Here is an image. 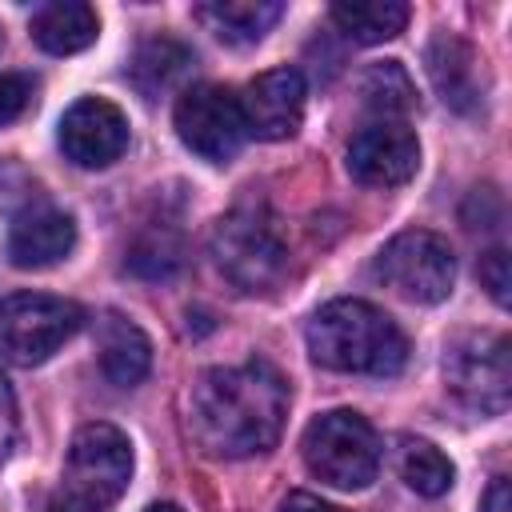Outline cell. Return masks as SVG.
Instances as JSON below:
<instances>
[{
  "instance_id": "6da1fadb",
  "label": "cell",
  "mask_w": 512,
  "mask_h": 512,
  "mask_svg": "<svg viewBox=\"0 0 512 512\" xmlns=\"http://www.w3.org/2000/svg\"><path fill=\"white\" fill-rule=\"evenodd\" d=\"M288 416V384L268 360L208 368L188 396V424L204 452L244 460L268 452Z\"/></svg>"
},
{
  "instance_id": "7a4b0ae2",
  "label": "cell",
  "mask_w": 512,
  "mask_h": 512,
  "mask_svg": "<svg viewBox=\"0 0 512 512\" xmlns=\"http://www.w3.org/2000/svg\"><path fill=\"white\" fill-rule=\"evenodd\" d=\"M308 352L320 368H332V372L396 376L408 360V340L384 308L356 296H340L312 312Z\"/></svg>"
},
{
  "instance_id": "3957f363",
  "label": "cell",
  "mask_w": 512,
  "mask_h": 512,
  "mask_svg": "<svg viewBox=\"0 0 512 512\" xmlns=\"http://www.w3.org/2000/svg\"><path fill=\"white\" fill-rule=\"evenodd\" d=\"M212 264L244 296L272 292L288 272V248L276 220L260 208H232L212 228Z\"/></svg>"
},
{
  "instance_id": "277c9868",
  "label": "cell",
  "mask_w": 512,
  "mask_h": 512,
  "mask_svg": "<svg viewBox=\"0 0 512 512\" xmlns=\"http://www.w3.org/2000/svg\"><path fill=\"white\" fill-rule=\"evenodd\" d=\"M300 448H304L308 472L320 484L340 488V492H360L380 472V436L352 408H332L316 416L304 428Z\"/></svg>"
},
{
  "instance_id": "5b68a950",
  "label": "cell",
  "mask_w": 512,
  "mask_h": 512,
  "mask_svg": "<svg viewBox=\"0 0 512 512\" xmlns=\"http://www.w3.org/2000/svg\"><path fill=\"white\" fill-rule=\"evenodd\" d=\"M84 324V308L48 292H12L0 300V356L32 368L64 348Z\"/></svg>"
},
{
  "instance_id": "8992f818",
  "label": "cell",
  "mask_w": 512,
  "mask_h": 512,
  "mask_svg": "<svg viewBox=\"0 0 512 512\" xmlns=\"http://www.w3.org/2000/svg\"><path fill=\"white\" fill-rule=\"evenodd\" d=\"M372 272L412 304H440L456 284V256L444 236L428 228H408L376 252Z\"/></svg>"
},
{
  "instance_id": "52a82bcc",
  "label": "cell",
  "mask_w": 512,
  "mask_h": 512,
  "mask_svg": "<svg viewBox=\"0 0 512 512\" xmlns=\"http://www.w3.org/2000/svg\"><path fill=\"white\" fill-rule=\"evenodd\" d=\"M132 480V444L116 424H84L76 428L64 460V496L88 504V508H108L124 496Z\"/></svg>"
},
{
  "instance_id": "ba28073f",
  "label": "cell",
  "mask_w": 512,
  "mask_h": 512,
  "mask_svg": "<svg viewBox=\"0 0 512 512\" xmlns=\"http://www.w3.org/2000/svg\"><path fill=\"white\" fill-rule=\"evenodd\" d=\"M448 392L480 416H500L512 396V356L504 332H464L444 352Z\"/></svg>"
},
{
  "instance_id": "9c48e42d",
  "label": "cell",
  "mask_w": 512,
  "mask_h": 512,
  "mask_svg": "<svg viewBox=\"0 0 512 512\" xmlns=\"http://www.w3.org/2000/svg\"><path fill=\"white\" fill-rule=\"evenodd\" d=\"M176 136L184 140V148H192L200 160L208 164H228L248 128H244V112H240V96L224 84H192L180 92L176 100Z\"/></svg>"
},
{
  "instance_id": "30bf717a",
  "label": "cell",
  "mask_w": 512,
  "mask_h": 512,
  "mask_svg": "<svg viewBox=\"0 0 512 512\" xmlns=\"http://www.w3.org/2000/svg\"><path fill=\"white\" fill-rule=\"evenodd\" d=\"M420 168V140L404 120H372L348 140V172L368 188L408 184Z\"/></svg>"
},
{
  "instance_id": "8fae6325",
  "label": "cell",
  "mask_w": 512,
  "mask_h": 512,
  "mask_svg": "<svg viewBox=\"0 0 512 512\" xmlns=\"http://www.w3.org/2000/svg\"><path fill=\"white\" fill-rule=\"evenodd\" d=\"M60 148L80 168H108L128 152V116L112 100L84 96L60 116Z\"/></svg>"
},
{
  "instance_id": "7c38bea8",
  "label": "cell",
  "mask_w": 512,
  "mask_h": 512,
  "mask_svg": "<svg viewBox=\"0 0 512 512\" xmlns=\"http://www.w3.org/2000/svg\"><path fill=\"white\" fill-rule=\"evenodd\" d=\"M240 112H244L248 136H260V140H288V136H296V128L304 120V76L296 68H288V64L260 72L244 88Z\"/></svg>"
},
{
  "instance_id": "4fadbf2b",
  "label": "cell",
  "mask_w": 512,
  "mask_h": 512,
  "mask_svg": "<svg viewBox=\"0 0 512 512\" xmlns=\"http://www.w3.org/2000/svg\"><path fill=\"white\" fill-rule=\"evenodd\" d=\"M76 248V220L56 204H24L8 228V260L16 268H52Z\"/></svg>"
},
{
  "instance_id": "5bb4252c",
  "label": "cell",
  "mask_w": 512,
  "mask_h": 512,
  "mask_svg": "<svg viewBox=\"0 0 512 512\" xmlns=\"http://www.w3.org/2000/svg\"><path fill=\"white\" fill-rule=\"evenodd\" d=\"M428 76L448 108L472 112L484 104V60L460 36H436L428 48Z\"/></svg>"
},
{
  "instance_id": "9a60e30c",
  "label": "cell",
  "mask_w": 512,
  "mask_h": 512,
  "mask_svg": "<svg viewBox=\"0 0 512 512\" xmlns=\"http://www.w3.org/2000/svg\"><path fill=\"white\" fill-rule=\"evenodd\" d=\"M96 352H100V368L116 388H136L148 368H152V344L140 332V324H132L120 312H104L96 324Z\"/></svg>"
},
{
  "instance_id": "2e32d148",
  "label": "cell",
  "mask_w": 512,
  "mask_h": 512,
  "mask_svg": "<svg viewBox=\"0 0 512 512\" xmlns=\"http://www.w3.org/2000/svg\"><path fill=\"white\" fill-rule=\"evenodd\" d=\"M100 32L96 8L80 4V0H56V4H40L32 12V40L52 52V56H72L80 48H88Z\"/></svg>"
},
{
  "instance_id": "e0dca14e",
  "label": "cell",
  "mask_w": 512,
  "mask_h": 512,
  "mask_svg": "<svg viewBox=\"0 0 512 512\" xmlns=\"http://www.w3.org/2000/svg\"><path fill=\"white\" fill-rule=\"evenodd\" d=\"M192 12L224 44H256L284 16V4L280 0H208V4H196Z\"/></svg>"
},
{
  "instance_id": "ac0fdd59",
  "label": "cell",
  "mask_w": 512,
  "mask_h": 512,
  "mask_svg": "<svg viewBox=\"0 0 512 512\" xmlns=\"http://www.w3.org/2000/svg\"><path fill=\"white\" fill-rule=\"evenodd\" d=\"M192 64H196V56H192L188 44H180L172 36H152L136 48V56L128 64V80L136 84L140 96L156 100V96L172 92L192 72Z\"/></svg>"
},
{
  "instance_id": "d6986e66",
  "label": "cell",
  "mask_w": 512,
  "mask_h": 512,
  "mask_svg": "<svg viewBox=\"0 0 512 512\" xmlns=\"http://www.w3.org/2000/svg\"><path fill=\"white\" fill-rule=\"evenodd\" d=\"M328 16H332V24L348 40H356V44H384V40L404 32L412 12L400 0H356V4H332Z\"/></svg>"
},
{
  "instance_id": "ffe728a7",
  "label": "cell",
  "mask_w": 512,
  "mask_h": 512,
  "mask_svg": "<svg viewBox=\"0 0 512 512\" xmlns=\"http://www.w3.org/2000/svg\"><path fill=\"white\" fill-rule=\"evenodd\" d=\"M396 468H400V480H404L412 492L428 496V500L444 496V492L452 488V480H456L452 460H448L432 440H420V436H408V440L400 444Z\"/></svg>"
},
{
  "instance_id": "44dd1931",
  "label": "cell",
  "mask_w": 512,
  "mask_h": 512,
  "mask_svg": "<svg viewBox=\"0 0 512 512\" xmlns=\"http://www.w3.org/2000/svg\"><path fill=\"white\" fill-rule=\"evenodd\" d=\"M360 96H364V108L376 112V120H400L416 108V88L396 60L372 64L360 80Z\"/></svg>"
},
{
  "instance_id": "7402d4cb",
  "label": "cell",
  "mask_w": 512,
  "mask_h": 512,
  "mask_svg": "<svg viewBox=\"0 0 512 512\" xmlns=\"http://www.w3.org/2000/svg\"><path fill=\"white\" fill-rule=\"evenodd\" d=\"M180 264H184V240H180V232L168 228V224L144 228V232L132 240V248H128V272H136V276H144V280H164V276H172Z\"/></svg>"
},
{
  "instance_id": "603a6c76",
  "label": "cell",
  "mask_w": 512,
  "mask_h": 512,
  "mask_svg": "<svg viewBox=\"0 0 512 512\" xmlns=\"http://www.w3.org/2000/svg\"><path fill=\"white\" fill-rule=\"evenodd\" d=\"M36 80L28 72H4L0 76V124H12L16 116H24V108L32 104Z\"/></svg>"
},
{
  "instance_id": "cb8c5ba5",
  "label": "cell",
  "mask_w": 512,
  "mask_h": 512,
  "mask_svg": "<svg viewBox=\"0 0 512 512\" xmlns=\"http://www.w3.org/2000/svg\"><path fill=\"white\" fill-rule=\"evenodd\" d=\"M480 284L488 288V296H492L500 308L508 304L512 280H508V252H504V248H492V252L480 256Z\"/></svg>"
},
{
  "instance_id": "d4e9b609",
  "label": "cell",
  "mask_w": 512,
  "mask_h": 512,
  "mask_svg": "<svg viewBox=\"0 0 512 512\" xmlns=\"http://www.w3.org/2000/svg\"><path fill=\"white\" fill-rule=\"evenodd\" d=\"M16 436H20V412H16V392L8 384V376L0 372V464L12 456L16 448Z\"/></svg>"
},
{
  "instance_id": "484cf974",
  "label": "cell",
  "mask_w": 512,
  "mask_h": 512,
  "mask_svg": "<svg viewBox=\"0 0 512 512\" xmlns=\"http://www.w3.org/2000/svg\"><path fill=\"white\" fill-rule=\"evenodd\" d=\"M484 512H512V488H508V476H496L484 492Z\"/></svg>"
},
{
  "instance_id": "4316f807",
  "label": "cell",
  "mask_w": 512,
  "mask_h": 512,
  "mask_svg": "<svg viewBox=\"0 0 512 512\" xmlns=\"http://www.w3.org/2000/svg\"><path fill=\"white\" fill-rule=\"evenodd\" d=\"M280 512H344V508L324 504V500H320V496H312V492H292V496L280 504Z\"/></svg>"
},
{
  "instance_id": "83f0119b",
  "label": "cell",
  "mask_w": 512,
  "mask_h": 512,
  "mask_svg": "<svg viewBox=\"0 0 512 512\" xmlns=\"http://www.w3.org/2000/svg\"><path fill=\"white\" fill-rule=\"evenodd\" d=\"M48 512H96V508H88V504H80V500H72V496H56V500L48 504Z\"/></svg>"
},
{
  "instance_id": "f1b7e54d",
  "label": "cell",
  "mask_w": 512,
  "mask_h": 512,
  "mask_svg": "<svg viewBox=\"0 0 512 512\" xmlns=\"http://www.w3.org/2000/svg\"><path fill=\"white\" fill-rule=\"evenodd\" d=\"M144 512H184L180 504H152V508H144Z\"/></svg>"
}]
</instances>
